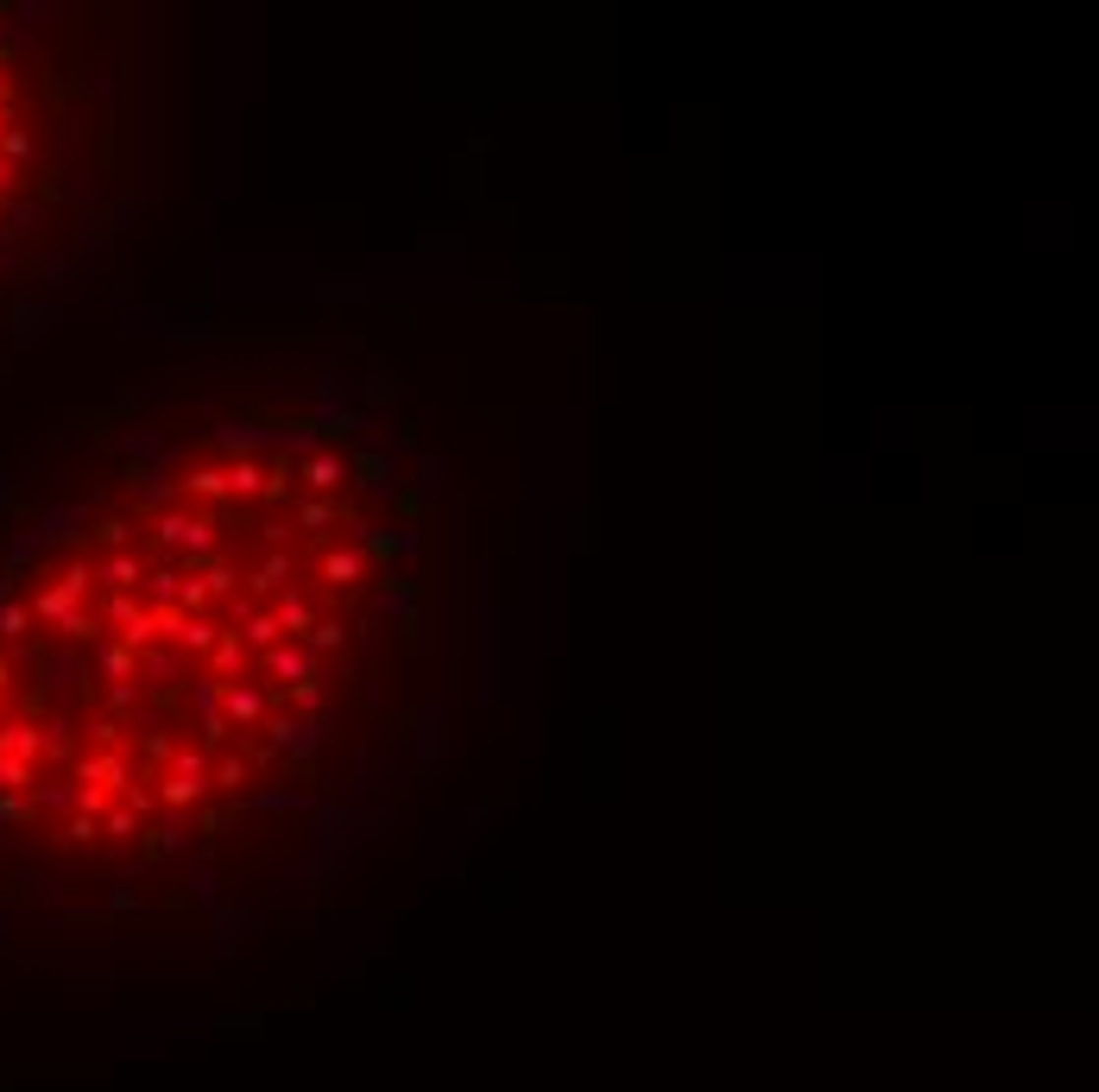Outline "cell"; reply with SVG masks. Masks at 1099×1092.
Segmentation results:
<instances>
[{
  "label": "cell",
  "mask_w": 1099,
  "mask_h": 1092,
  "mask_svg": "<svg viewBox=\"0 0 1099 1092\" xmlns=\"http://www.w3.org/2000/svg\"><path fill=\"white\" fill-rule=\"evenodd\" d=\"M260 670L273 676V682H284V695H291V689H304V682H316V650L297 644V638H284L278 650H266V657H260Z\"/></svg>",
  "instance_id": "cell-1"
},
{
  "label": "cell",
  "mask_w": 1099,
  "mask_h": 1092,
  "mask_svg": "<svg viewBox=\"0 0 1099 1092\" xmlns=\"http://www.w3.org/2000/svg\"><path fill=\"white\" fill-rule=\"evenodd\" d=\"M297 474H304V487H310V493H336L341 480H348V461H341L336 449H310L304 461H297Z\"/></svg>",
  "instance_id": "cell-2"
},
{
  "label": "cell",
  "mask_w": 1099,
  "mask_h": 1092,
  "mask_svg": "<svg viewBox=\"0 0 1099 1092\" xmlns=\"http://www.w3.org/2000/svg\"><path fill=\"white\" fill-rule=\"evenodd\" d=\"M273 613H278L284 638H297V644H310V632L323 626V619H316V606H310L304 594H297V587H291V594H278V606H273Z\"/></svg>",
  "instance_id": "cell-3"
},
{
  "label": "cell",
  "mask_w": 1099,
  "mask_h": 1092,
  "mask_svg": "<svg viewBox=\"0 0 1099 1092\" xmlns=\"http://www.w3.org/2000/svg\"><path fill=\"white\" fill-rule=\"evenodd\" d=\"M360 575H367V550H336V556H323V581L354 587Z\"/></svg>",
  "instance_id": "cell-4"
},
{
  "label": "cell",
  "mask_w": 1099,
  "mask_h": 1092,
  "mask_svg": "<svg viewBox=\"0 0 1099 1092\" xmlns=\"http://www.w3.org/2000/svg\"><path fill=\"white\" fill-rule=\"evenodd\" d=\"M297 524H304V530H323V524H336V506H329V499H304V493H297Z\"/></svg>",
  "instance_id": "cell-5"
},
{
  "label": "cell",
  "mask_w": 1099,
  "mask_h": 1092,
  "mask_svg": "<svg viewBox=\"0 0 1099 1092\" xmlns=\"http://www.w3.org/2000/svg\"><path fill=\"white\" fill-rule=\"evenodd\" d=\"M341 638H348V626H336V619H323V626L310 632V650L323 657V650H341Z\"/></svg>",
  "instance_id": "cell-6"
}]
</instances>
